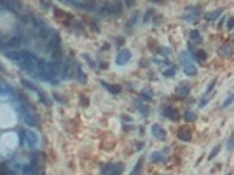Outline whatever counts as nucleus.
<instances>
[{
  "mask_svg": "<svg viewBox=\"0 0 234 175\" xmlns=\"http://www.w3.org/2000/svg\"><path fill=\"white\" fill-rule=\"evenodd\" d=\"M180 58H182V67H183V72H185L187 76H191V77L197 76V67L194 65V61L191 60V56H189L187 53H182V54H180Z\"/></svg>",
  "mask_w": 234,
  "mask_h": 175,
  "instance_id": "1",
  "label": "nucleus"
},
{
  "mask_svg": "<svg viewBox=\"0 0 234 175\" xmlns=\"http://www.w3.org/2000/svg\"><path fill=\"white\" fill-rule=\"evenodd\" d=\"M54 16H56V20H58L59 23H63V25H66V26H72V25H74V18H72L68 12L61 11V9H54Z\"/></svg>",
  "mask_w": 234,
  "mask_h": 175,
  "instance_id": "2",
  "label": "nucleus"
},
{
  "mask_svg": "<svg viewBox=\"0 0 234 175\" xmlns=\"http://www.w3.org/2000/svg\"><path fill=\"white\" fill-rule=\"evenodd\" d=\"M201 16V9L199 7H187L183 12V20L185 21H197V18Z\"/></svg>",
  "mask_w": 234,
  "mask_h": 175,
  "instance_id": "3",
  "label": "nucleus"
},
{
  "mask_svg": "<svg viewBox=\"0 0 234 175\" xmlns=\"http://www.w3.org/2000/svg\"><path fill=\"white\" fill-rule=\"evenodd\" d=\"M162 116L168 117L170 121H178L180 119V112L176 110L175 107H171V105H164L162 107Z\"/></svg>",
  "mask_w": 234,
  "mask_h": 175,
  "instance_id": "4",
  "label": "nucleus"
},
{
  "mask_svg": "<svg viewBox=\"0 0 234 175\" xmlns=\"http://www.w3.org/2000/svg\"><path fill=\"white\" fill-rule=\"evenodd\" d=\"M176 135H178V138H180L182 142H191V140H192V130H191L189 126H183V128H180V130L176 131Z\"/></svg>",
  "mask_w": 234,
  "mask_h": 175,
  "instance_id": "5",
  "label": "nucleus"
},
{
  "mask_svg": "<svg viewBox=\"0 0 234 175\" xmlns=\"http://www.w3.org/2000/svg\"><path fill=\"white\" fill-rule=\"evenodd\" d=\"M101 12L103 14H119L121 12V4L119 2H114V4H107V5H103L101 7Z\"/></svg>",
  "mask_w": 234,
  "mask_h": 175,
  "instance_id": "6",
  "label": "nucleus"
},
{
  "mask_svg": "<svg viewBox=\"0 0 234 175\" xmlns=\"http://www.w3.org/2000/svg\"><path fill=\"white\" fill-rule=\"evenodd\" d=\"M218 54H220L222 58H229V56H233L234 54L233 46H231V44H222L220 49H218Z\"/></svg>",
  "mask_w": 234,
  "mask_h": 175,
  "instance_id": "7",
  "label": "nucleus"
},
{
  "mask_svg": "<svg viewBox=\"0 0 234 175\" xmlns=\"http://www.w3.org/2000/svg\"><path fill=\"white\" fill-rule=\"evenodd\" d=\"M224 14V9H217V11H210V12H206L204 14V20L206 21H217L220 16Z\"/></svg>",
  "mask_w": 234,
  "mask_h": 175,
  "instance_id": "8",
  "label": "nucleus"
},
{
  "mask_svg": "<svg viewBox=\"0 0 234 175\" xmlns=\"http://www.w3.org/2000/svg\"><path fill=\"white\" fill-rule=\"evenodd\" d=\"M129 58H131V53H129L128 49H122V51L117 53V63H119V65H124Z\"/></svg>",
  "mask_w": 234,
  "mask_h": 175,
  "instance_id": "9",
  "label": "nucleus"
},
{
  "mask_svg": "<svg viewBox=\"0 0 234 175\" xmlns=\"http://www.w3.org/2000/svg\"><path fill=\"white\" fill-rule=\"evenodd\" d=\"M152 133H154V137L159 138V140H166V131H164V128L159 126V124H154V126H152Z\"/></svg>",
  "mask_w": 234,
  "mask_h": 175,
  "instance_id": "10",
  "label": "nucleus"
},
{
  "mask_svg": "<svg viewBox=\"0 0 234 175\" xmlns=\"http://www.w3.org/2000/svg\"><path fill=\"white\" fill-rule=\"evenodd\" d=\"M189 93H191V86H189V84H180L178 89H176V95L180 98H185Z\"/></svg>",
  "mask_w": 234,
  "mask_h": 175,
  "instance_id": "11",
  "label": "nucleus"
},
{
  "mask_svg": "<svg viewBox=\"0 0 234 175\" xmlns=\"http://www.w3.org/2000/svg\"><path fill=\"white\" fill-rule=\"evenodd\" d=\"M105 168L108 170V166H105ZM122 168H124V165H122V163L110 165V170H112V172H108V175H121V174H122Z\"/></svg>",
  "mask_w": 234,
  "mask_h": 175,
  "instance_id": "12",
  "label": "nucleus"
},
{
  "mask_svg": "<svg viewBox=\"0 0 234 175\" xmlns=\"http://www.w3.org/2000/svg\"><path fill=\"white\" fill-rule=\"evenodd\" d=\"M194 58H196V63H204L206 58H208V54H206L204 51H201V49H199V51H196V53H194Z\"/></svg>",
  "mask_w": 234,
  "mask_h": 175,
  "instance_id": "13",
  "label": "nucleus"
},
{
  "mask_svg": "<svg viewBox=\"0 0 234 175\" xmlns=\"http://www.w3.org/2000/svg\"><path fill=\"white\" fill-rule=\"evenodd\" d=\"M191 40H194L196 44L203 42V35L199 33V30H191Z\"/></svg>",
  "mask_w": 234,
  "mask_h": 175,
  "instance_id": "14",
  "label": "nucleus"
},
{
  "mask_svg": "<svg viewBox=\"0 0 234 175\" xmlns=\"http://www.w3.org/2000/svg\"><path fill=\"white\" fill-rule=\"evenodd\" d=\"M142 168H143V158H140V159L136 161V165H135V168H133L131 175H142Z\"/></svg>",
  "mask_w": 234,
  "mask_h": 175,
  "instance_id": "15",
  "label": "nucleus"
},
{
  "mask_svg": "<svg viewBox=\"0 0 234 175\" xmlns=\"http://www.w3.org/2000/svg\"><path fill=\"white\" fill-rule=\"evenodd\" d=\"M217 82H218L217 77H213L210 81V84H208V88H206V91H204V97H210V95H212V91H213V88L217 86Z\"/></svg>",
  "mask_w": 234,
  "mask_h": 175,
  "instance_id": "16",
  "label": "nucleus"
},
{
  "mask_svg": "<svg viewBox=\"0 0 234 175\" xmlns=\"http://www.w3.org/2000/svg\"><path fill=\"white\" fill-rule=\"evenodd\" d=\"M225 147H227V151H234V131L231 133V137L227 138V142H225Z\"/></svg>",
  "mask_w": 234,
  "mask_h": 175,
  "instance_id": "17",
  "label": "nucleus"
},
{
  "mask_svg": "<svg viewBox=\"0 0 234 175\" xmlns=\"http://www.w3.org/2000/svg\"><path fill=\"white\" fill-rule=\"evenodd\" d=\"M183 119H185V121H189V123H191V121H196V114L192 112V110H185Z\"/></svg>",
  "mask_w": 234,
  "mask_h": 175,
  "instance_id": "18",
  "label": "nucleus"
},
{
  "mask_svg": "<svg viewBox=\"0 0 234 175\" xmlns=\"http://www.w3.org/2000/svg\"><path fill=\"white\" fill-rule=\"evenodd\" d=\"M233 102H234V93H231V95H229V97L225 98V102H224V103H222V107H224V109H227V107H229V105H233Z\"/></svg>",
  "mask_w": 234,
  "mask_h": 175,
  "instance_id": "19",
  "label": "nucleus"
},
{
  "mask_svg": "<svg viewBox=\"0 0 234 175\" xmlns=\"http://www.w3.org/2000/svg\"><path fill=\"white\" fill-rule=\"evenodd\" d=\"M103 86H105L110 93H119V91H121V88H119V86H112V84H107V82H103Z\"/></svg>",
  "mask_w": 234,
  "mask_h": 175,
  "instance_id": "20",
  "label": "nucleus"
},
{
  "mask_svg": "<svg viewBox=\"0 0 234 175\" xmlns=\"http://www.w3.org/2000/svg\"><path fill=\"white\" fill-rule=\"evenodd\" d=\"M218 151H220V145H215L213 147V151L210 152V156H208V161H213L215 159V156L218 154Z\"/></svg>",
  "mask_w": 234,
  "mask_h": 175,
  "instance_id": "21",
  "label": "nucleus"
},
{
  "mask_svg": "<svg viewBox=\"0 0 234 175\" xmlns=\"http://www.w3.org/2000/svg\"><path fill=\"white\" fill-rule=\"evenodd\" d=\"M175 72H176V67H171V68H168V70L164 72V76H166V77H173Z\"/></svg>",
  "mask_w": 234,
  "mask_h": 175,
  "instance_id": "22",
  "label": "nucleus"
},
{
  "mask_svg": "<svg viewBox=\"0 0 234 175\" xmlns=\"http://www.w3.org/2000/svg\"><path fill=\"white\" fill-rule=\"evenodd\" d=\"M225 28H227V30H233V28H234V16L227 20V23H225Z\"/></svg>",
  "mask_w": 234,
  "mask_h": 175,
  "instance_id": "23",
  "label": "nucleus"
},
{
  "mask_svg": "<svg viewBox=\"0 0 234 175\" xmlns=\"http://www.w3.org/2000/svg\"><path fill=\"white\" fill-rule=\"evenodd\" d=\"M157 159H162V154L161 152H154L152 154V161H157Z\"/></svg>",
  "mask_w": 234,
  "mask_h": 175,
  "instance_id": "24",
  "label": "nucleus"
},
{
  "mask_svg": "<svg viewBox=\"0 0 234 175\" xmlns=\"http://www.w3.org/2000/svg\"><path fill=\"white\" fill-rule=\"evenodd\" d=\"M152 2H159V4H161V0H152Z\"/></svg>",
  "mask_w": 234,
  "mask_h": 175,
  "instance_id": "25",
  "label": "nucleus"
},
{
  "mask_svg": "<svg viewBox=\"0 0 234 175\" xmlns=\"http://www.w3.org/2000/svg\"><path fill=\"white\" fill-rule=\"evenodd\" d=\"M227 175H233V172H229V174H227Z\"/></svg>",
  "mask_w": 234,
  "mask_h": 175,
  "instance_id": "26",
  "label": "nucleus"
}]
</instances>
